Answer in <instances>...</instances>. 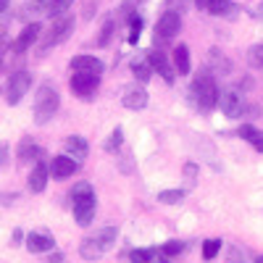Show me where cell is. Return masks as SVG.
<instances>
[{"label":"cell","instance_id":"obj_31","mask_svg":"<svg viewBox=\"0 0 263 263\" xmlns=\"http://www.w3.org/2000/svg\"><path fill=\"white\" fill-rule=\"evenodd\" d=\"M142 3V0H124V3L119 6V11H116V18H126V16H132L137 11V6Z\"/></svg>","mask_w":263,"mask_h":263},{"label":"cell","instance_id":"obj_7","mask_svg":"<svg viewBox=\"0 0 263 263\" xmlns=\"http://www.w3.org/2000/svg\"><path fill=\"white\" fill-rule=\"evenodd\" d=\"M179 29H182V13L168 8L166 13H161L158 24H156V37H161V40H174V37L179 34Z\"/></svg>","mask_w":263,"mask_h":263},{"label":"cell","instance_id":"obj_4","mask_svg":"<svg viewBox=\"0 0 263 263\" xmlns=\"http://www.w3.org/2000/svg\"><path fill=\"white\" fill-rule=\"evenodd\" d=\"M74 24H77V21H74V16H71V13H66V16H58V18H53V24H50V29H48L45 40H42L40 55H45V53H50L53 48L63 45V42L71 37V32H74Z\"/></svg>","mask_w":263,"mask_h":263},{"label":"cell","instance_id":"obj_11","mask_svg":"<svg viewBox=\"0 0 263 263\" xmlns=\"http://www.w3.org/2000/svg\"><path fill=\"white\" fill-rule=\"evenodd\" d=\"M74 171H79V161L71 156H55L50 161V174L53 179H69Z\"/></svg>","mask_w":263,"mask_h":263},{"label":"cell","instance_id":"obj_8","mask_svg":"<svg viewBox=\"0 0 263 263\" xmlns=\"http://www.w3.org/2000/svg\"><path fill=\"white\" fill-rule=\"evenodd\" d=\"M218 103H221L224 116H229V119H239V116L245 114V100H242V92H239V90H224V92H218Z\"/></svg>","mask_w":263,"mask_h":263},{"label":"cell","instance_id":"obj_13","mask_svg":"<svg viewBox=\"0 0 263 263\" xmlns=\"http://www.w3.org/2000/svg\"><path fill=\"white\" fill-rule=\"evenodd\" d=\"M48 177H50V166L48 163H34V168L29 171V179H27V184H29V192H34V195H40L42 190H45V184H48Z\"/></svg>","mask_w":263,"mask_h":263},{"label":"cell","instance_id":"obj_33","mask_svg":"<svg viewBox=\"0 0 263 263\" xmlns=\"http://www.w3.org/2000/svg\"><path fill=\"white\" fill-rule=\"evenodd\" d=\"M250 66H255V69H263V42H258V45L250 48Z\"/></svg>","mask_w":263,"mask_h":263},{"label":"cell","instance_id":"obj_25","mask_svg":"<svg viewBox=\"0 0 263 263\" xmlns=\"http://www.w3.org/2000/svg\"><path fill=\"white\" fill-rule=\"evenodd\" d=\"M205 11H211L213 16H227L234 11V6H232V0H208Z\"/></svg>","mask_w":263,"mask_h":263},{"label":"cell","instance_id":"obj_39","mask_svg":"<svg viewBox=\"0 0 263 263\" xmlns=\"http://www.w3.org/2000/svg\"><path fill=\"white\" fill-rule=\"evenodd\" d=\"M6 8H8V0H0V13H3Z\"/></svg>","mask_w":263,"mask_h":263},{"label":"cell","instance_id":"obj_2","mask_svg":"<svg viewBox=\"0 0 263 263\" xmlns=\"http://www.w3.org/2000/svg\"><path fill=\"white\" fill-rule=\"evenodd\" d=\"M58 105H61V98H58V90L53 82H42V87L37 90V98H34V124H48L55 114H58Z\"/></svg>","mask_w":263,"mask_h":263},{"label":"cell","instance_id":"obj_15","mask_svg":"<svg viewBox=\"0 0 263 263\" xmlns=\"http://www.w3.org/2000/svg\"><path fill=\"white\" fill-rule=\"evenodd\" d=\"M53 248H55V242H53L50 234L32 232V234L27 237V250H29V253H50Z\"/></svg>","mask_w":263,"mask_h":263},{"label":"cell","instance_id":"obj_1","mask_svg":"<svg viewBox=\"0 0 263 263\" xmlns=\"http://www.w3.org/2000/svg\"><path fill=\"white\" fill-rule=\"evenodd\" d=\"M71 203H74V218L79 227H90L95 218V190L90 182H79L71 190Z\"/></svg>","mask_w":263,"mask_h":263},{"label":"cell","instance_id":"obj_12","mask_svg":"<svg viewBox=\"0 0 263 263\" xmlns=\"http://www.w3.org/2000/svg\"><path fill=\"white\" fill-rule=\"evenodd\" d=\"M40 32H42V24H37V21L27 24L24 29H21V34L16 37V42H13V50H16V53H24V50H29V48L34 45V42H37Z\"/></svg>","mask_w":263,"mask_h":263},{"label":"cell","instance_id":"obj_26","mask_svg":"<svg viewBox=\"0 0 263 263\" xmlns=\"http://www.w3.org/2000/svg\"><path fill=\"white\" fill-rule=\"evenodd\" d=\"M158 253H161V250H156V248H140V250H132V253H129V260H132V263H150Z\"/></svg>","mask_w":263,"mask_h":263},{"label":"cell","instance_id":"obj_23","mask_svg":"<svg viewBox=\"0 0 263 263\" xmlns=\"http://www.w3.org/2000/svg\"><path fill=\"white\" fill-rule=\"evenodd\" d=\"M40 156V147L34 145V140L32 137H24L21 140V147H18V161L21 163H27L29 158H37Z\"/></svg>","mask_w":263,"mask_h":263},{"label":"cell","instance_id":"obj_30","mask_svg":"<svg viewBox=\"0 0 263 263\" xmlns=\"http://www.w3.org/2000/svg\"><path fill=\"white\" fill-rule=\"evenodd\" d=\"M182 250H184V242H179V239H168V242H163V245H161V253H163L166 258L179 255Z\"/></svg>","mask_w":263,"mask_h":263},{"label":"cell","instance_id":"obj_6","mask_svg":"<svg viewBox=\"0 0 263 263\" xmlns=\"http://www.w3.org/2000/svg\"><path fill=\"white\" fill-rule=\"evenodd\" d=\"M98 84H100V77L98 74H87V71H74L71 74V82H69L71 92L79 95V98H84V100H90L98 92Z\"/></svg>","mask_w":263,"mask_h":263},{"label":"cell","instance_id":"obj_35","mask_svg":"<svg viewBox=\"0 0 263 263\" xmlns=\"http://www.w3.org/2000/svg\"><path fill=\"white\" fill-rule=\"evenodd\" d=\"M6 163H8V145L0 142V168H3Z\"/></svg>","mask_w":263,"mask_h":263},{"label":"cell","instance_id":"obj_9","mask_svg":"<svg viewBox=\"0 0 263 263\" xmlns=\"http://www.w3.org/2000/svg\"><path fill=\"white\" fill-rule=\"evenodd\" d=\"M147 61H150V66H153V71H158L161 77H163V82H174L177 79V69H174V63L166 58V53L161 50V48H153L150 53H147Z\"/></svg>","mask_w":263,"mask_h":263},{"label":"cell","instance_id":"obj_28","mask_svg":"<svg viewBox=\"0 0 263 263\" xmlns=\"http://www.w3.org/2000/svg\"><path fill=\"white\" fill-rule=\"evenodd\" d=\"M121 145H124V132H121V126H116L111 132V137L105 140V153H116Z\"/></svg>","mask_w":263,"mask_h":263},{"label":"cell","instance_id":"obj_40","mask_svg":"<svg viewBox=\"0 0 263 263\" xmlns=\"http://www.w3.org/2000/svg\"><path fill=\"white\" fill-rule=\"evenodd\" d=\"M255 263H263V255H260V258H258V260H255Z\"/></svg>","mask_w":263,"mask_h":263},{"label":"cell","instance_id":"obj_19","mask_svg":"<svg viewBox=\"0 0 263 263\" xmlns=\"http://www.w3.org/2000/svg\"><path fill=\"white\" fill-rule=\"evenodd\" d=\"M116 13H108L103 18V27H100V34H98V48H108L111 45V40H114V32H116Z\"/></svg>","mask_w":263,"mask_h":263},{"label":"cell","instance_id":"obj_38","mask_svg":"<svg viewBox=\"0 0 263 263\" xmlns=\"http://www.w3.org/2000/svg\"><path fill=\"white\" fill-rule=\"evenodd\" d=\"M150 263H168V258H166L163 253H158V255H156V258H153Z\"/></svg>","mask_w":263,"mask_h":263},{"label":"cell","instance_id":"obj_16","mask_svg":"<svg viewBox=\"0 0 263 263\" xmlns=\"http://www.w3.org/2000/svg\"><path fill=\"white\" fill-rule=\"evenodd\" d=\"M63 147H66V153H69L71 158H77V161H84V158H87V150H90V145H87V140H84V137H79V135H71V137H66Z\"/></svg>","mask_w":263,"mask_h":263},{"label":"cell","instance_id":"obj_34","mask_svg":"<svg viewBox=\"0 0 263 263\" xmlns=\"http://www.w3.org/2000/svg\"><path fill=\"white\" fill-rule=\"evenodd\" d=\"M95 11H98V3H95V0H87V6H84V18H92Z\"/></svg>","mask_w":263,"mask_h":263},{"label":"cell","instance_id":"obj_17","mask_svg":"<svg viewBox=\"0 0 263 263\" xmlns=\"http://www.w3.org/2000/svg\"><path fill=\"white\" fill-rule=\"evenodd\" d=\"M237 135L242 137L245 142H250L258 153H263V132H260V129H255L253 124H242V126L237 129Z\"/></svg>","mask_w":263,"mask_h":263},{"label":"cell","instance_id":"obj_21","mask_svg":"<svg viewBox=\"0 0 263 263\" xmlns=\"http://www.w3.org/2000/svg\"><path fill=\"white\" fill-rule=\"evenodd\" d=\"M95 239H98V245H100L103 250H111V248L116 245V239H119V229H116V227H105V229H100V232L95 234Z\"/></svg>","mask_w":263,"mask_h":263},{"label":"cell","instance_id":"obj_22","mask_svg":"<svg viewBox=\"0 0 263 263\" xmlns=\"http://www.w3.org/2000/svg\"><path fill=\"white\" fill-rule=\"evenodd\" d=\"M79 253H82L84 260H95V258H100L105 250L98 245V239H95V237H87L84 242H82V248H79Z\"/></svg>","mask_w":263,"mask_h":263},{"label":"cell","instance_id":"obj_32","mask_svg":"<svg viewBox=\"0 0 263 263\" xmlns=\"http://www.w3.org/2000/svg\"><path fill=\"white\" fill-rule=\"evenodd\" d=\"M50 6H53V0H27L29 13H45V11H50Z\"/></svg>","mask_w":263,"mask_h":263},{"label":"cell","instance_id":"obj_29","mask_svg":"<svg viewBox=\"0 0 263 263\" xmlns=\"http://www.w3.org/2000/svg\"><path fill=\"white\" fill-rule=\"evenodd\" d=\"M218 253H221V239H205V242H203V258L213 260Z\"/></svg>","mask_w":263,"mask_h":263},{"label":"cell","instance_id":"obj_36","mask_svg":"<svg viewBox=\"0 0 263 263\" xmlns=\"http://www.w3.org/2000/svg\"><path fill=\"white\" fill-rule=\"evenodd\" d=\"M166 3L171 6V11H177V8H179V13L187 8V0H166Z\"/></svg>","mask_w":263,"mask_h":263},{"label":"cell","instance_id":"obj_20","mask_svg":"<svg viewBox=\"0 0 263 263\" xmlns=\"http://www.w3.org/2000/svg\"><path fill=\"white\" fill-rule=\"evenodd\" d=\"M132 74H135V79L140 82V84H145L150 77H153V66H150V61H147V55L145 58H132Z\"/></svg>","mask_w":263,"mask_h":263},{"label":"cell","instance_id":"obj_5","mask_svg":"<svg viewBox=\"0 0 263 263\" xmlns=\"http://www.w3.org/2000/svg\"><path fill=\"white\" fill-rule=\"evenodd\" d=\"M29 87H32V74L29 71H13L11 79H8V87H6V100L8 105H16L21 103V98H24L29 92Z\"/></svg>","mask_w":263,"mask_h":263},{"label":"cell","instance_id":"obj_27","mask_svg":"<svg viewBox=\"0 0 263 263\" xmlns=\"http://www.w3.org/2000/svg\"><path fill=\"white\" fill-rule=\"evenodd\" d=\"M182 200H184L182 190H163V192H158V203H163V205H179Z\"/></svg>","mask_w":263,"mask_h":263},{"label":"cell","instance_id":"obj_14","mask_svg":"<svg viewBox=\"0 0 263 263\" xmlns=\"http://www.w3.org/2000/svg\"><path fill=\"white\" fill-rule=\"evenodd\" d=\"M71 71H87V74H103V61L95 55H74L71 58Z\"/></svg>","mask_w":263,"mask_h":263},{"label":"cell","instance_id":"obj_10","mask_svg":"<svg viewBox=\"0 0 263 263\" xmlns=\"http://www.w3.org/2000/svg\"><path fill=\"white\" fill-rule=\"evenodd\" d=\"M121 103H124L126 111H142V108L147 105V92H145V87H137V84L124 87Z\"/></svg>","mask_w":263,"mask_h":263},{"label":"cell","instance_id":"obj_18","mask_svg":"<svg viewBox=\"0 0 263 263\" xmlns=\"http://www.w3.org/2000/svg\"><path fill=\"white\" fill-rule=\"evenodd\" d=\"M174 69H177V74H179V77H187V74L192 71L187 45H177V50H174Z\"/></svg>","mask_w":263,"mask_h":263},{"label":"cell","instance_id":"obj_3","mask_svg":"<svg viewBox=\"0 0 263 263\" xmlns=\"http://www.w3.org/2000/svg\"><path fill=\"white\" fill-rule=\"evenodd\" d=\"M192 98H195V105L200 108V111H213V108L218 105V87H216V79L203 71L197 74L195 82H192Z\"/></svg>","mask_w":263,"mask_h":263},{"label":"cell","instance_id":"obj_37","mask_svg":"<svg viewBox=\"0 0 263 263\" xmlns=\"http://www.w3.org/2000/svg\"><path fill=\"white\" fill-rule=\"evenodd\" d=\"M48 263H63V255H61V253H53V255L48 258Z\"/></svg>","mask_w":263,"mask_h":263},{"label":"cell","instance_id":"obj_24","mask_svg":"<svg viewBox=\"0 0 263 263\" xmlns=\"http://www.w3.org/2000/svg\"><path fill=\"white\" fill-rule=\"evenodd\" d=\"M126 21H129V45H137V40H140V34H142V18L137 16V13H132V16H126Z\"/></svg>","mask_w":263,"mask_h":263}]
</instances>
